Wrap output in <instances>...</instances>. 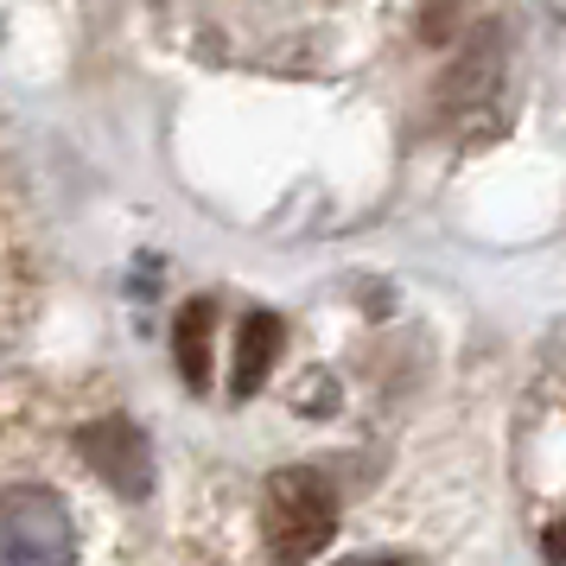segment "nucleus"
Returning <instances> with one entry per match:
<instances>
[{
	"label": "nucleus",
	"instance_id": "nucleus-3",
	"mask_svg": "<svg viewBox=\"0 0 566 566\" xmlns=\"http://www.w3.org/2000/svg\"><path fill=\"white\" fill-rule=\"evenodd\" d=\"M77 452L90 459V471H96L115 496H128V503L154 496V446H147V433H140L134 420L108 413V420L77 427Z\"/></svg>",
	"mask_w": 566,
	"mask_h": 566
},
{
	"label": "nucleus",
	"instance_id": "nucleus-1",
	"mask_svg": "<svg viewBox=\"0 0 566 566\" xmlns=\"http://www.w3.org/2000/svg\"><path fill=\"white\" fill-rule=\"evenodd\" d=\"M337 535V490L306 471V464H286L268 478L261 496V541H268V560L274 566H306L318 560Z\"/></svg>",
	"mask_w": 566,
	"mask_h": 566
},
{
	"label": "nucleus",
	"instance_id": "nucleus-4",
	"mask_svg": "<svg viewBox=\"0 0 566 566\" xmlns=\"http://www.w3.org/2000/svg\"><path fill=\"white\" fill-rule=\"evenodd\" d=\"M281 344H286L281 312H249V318H242V332H235V369H230L235 401H255L261 395L268 369H274V357H281Z\"/></svg>",
	"mask_w": 566,
	"mask_h": 566
},
{
	"label": "nucleus",
	"instance_id": "nucleus-5",
	"mask_svg": "<svg viewBox=\"0 0 566 566\" xmlns=\"http://www.w3.org/2000/svg\"><path fill=\"white\" fill-rule=\"evenodd\" d=\"M210 332H217V300H185L172 318V357H179V376L191 395L210 388Z\"/></svg>",
	"mask_w": 566,
	"mask_h": 566
},
{
	"label": "nucleus",
	"instance_id": "nucleus-2",
	"mask_svg": "<svg viewBox=\"0 0 566 566\" xmlns=\"http://www.w3.org/2000/svg\"><path fill=\"white\" fill-rule=\"evenodd\" d=\"M77 535L64 496L45 484H13L0 490V566H71Z\"/></svg>",
	"mask_w": 566,
	"mask_h": 566
}]
</instances>
